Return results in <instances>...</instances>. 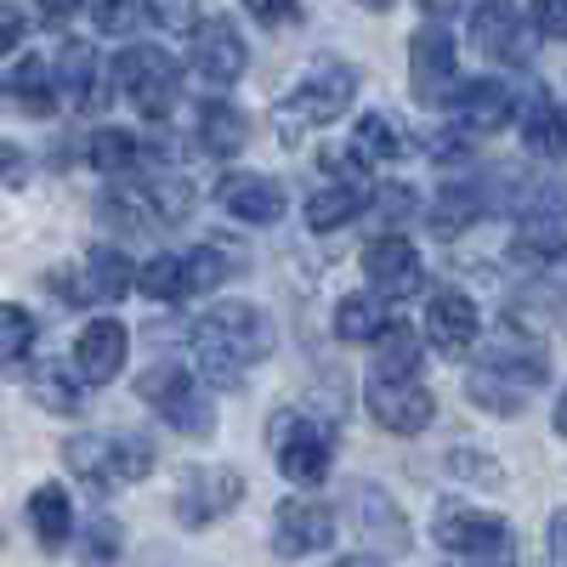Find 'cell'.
<instances>
[{
  "instance_id": "obj_1",
  "label": "cell",
  "mask_w": 567,
  "mask_h": 567,
  "mask_svg": "<svg viewBox=\"0 0 567 567\" xmlns=\"http://www.w3.org/2000/svg\"><path fill=\"white\" fill-rule=\"evenodd\" d=\"M194 352H199L210 381L233 386L250 363H261L272 352V318L250 301H216L194 323Z\"/></svg>"
},
{
  "instance_id": "obj_2",
  "label": "cell",
  "mask_w": 567,
  "mask_h": 567,
  "mask_svg": "<svg viewBox=\"0 0 567 567\" xmlns=\"http://www.w3.org/2000/svg\"><path fill=\"white\" fill-rule=\"evenodd\" d=\"M545 381H550V358H545V347L505 336V341L483 347V363L471 369L465 392H471V403L488 409V414H523V409H528V392L545 386Z\"/></svg>"
},
{
  "instance_id": "obj_3",
  "label": "cell",
  "mask_w": 567,
  "mask_h": 567,
  "mask_svg": "<svg viewBox=\"0 0 567 567\" xmlns=\"http://www.w3.org/2000/svg\"><path fill=\"white\" fill-rule=\"evenodd\" d=\"M63 460L91 488H125V483H142L154 471V443L136 432H85V437L63 443Z\"/></svg>"
},
{
  "instance_id": "obj_4",
  "label": "cell",
  "mask_w": 567,
  "mask_h": 567,
  "mask_svg": "<svg viewBox=\"0 0 567 567\" xmlns=\"http://www.w3.org/2000/svg\"><path fill=\"white\" fill-rule=\"evenodd\" d=\"M267 449H272V465H278L290 483L318 488V483L329 477L336 437H329V425L312 420L307 409H278V414L267 420Z\"/></svg>"
},
{
  "instance_id": "obj_5",
  "label": "cell",
  "mask_w": 567,
  "mask_h": 567,
  "mask_svg": "<svg viewBox=\"0 0 567 567\" xmlns=\"http://www.w3.org/2000/svg\"><path fill=\"white\" fill-rule=\"evenodd\" d=\"M114 80L125 91V103L142 120H165L182 97V63L165 52V45H125L114 58Z\"/></svg>"
},
{
  "instance_id": "obj_6",
  "label": "cell",
  "mask_w": 567,
  "mask_h": 567,
  "mask_svg": "<svg viewBox=\"0 0 567 567\" xmlns=\"http://www.w3.org/2000/svg\"><path fill=\"white\" fill-rule=\"evenodd\" d=\"M136 398L148 403V409H159V420H171L176 432H187V437H210V432H216V409H210L205 386H199L182 363H154V369H142Z\"/></svg>"
},
{
  "instance_id": "obj_7",
  "label": "cell",
  "mask_w": 567,
  "mask_h": 567,
  "mask_svg": "<svg viewBox=\"0 0 567 567\" xmlns=\"http://www.w3.org/2000/svg\"><path fill=\"white\" fill-rule=\"evenodd\" d=\"M432 534L437 545H449L454 556H477V561H494V556H511V523L494 511H477V505H437L432 516Z\"/></svg>"
},
{
  "instance_id": "obj_8",
  "label": "cell",
  "mask_w": 567,
  "mask_h": 567,
  "mask_svg": "<svg viewBox=\"0 0 567 567\" xmlns=\"http://www.w3.org/2000/svg\"><path fill=\"white\" fill-rule=\"evenodd\" d=\"M245 499V477L233 465H194L176 483V523L182 528H210Z\"/></svg>"
},
{
  "instance_id": "obj_9",
  "label": "cell",
  "mask_w": 567,
  "mask_h": 567,
  "mask_svg": "<svg viewBox=\"0 0 567 567\" xmlns=\"http://www.w3.org/2000/svg\"><path fill=\"white\" fill-rule=\"evenodd\" d=\"M352 103H358V69H318L290 91V103H284L278 114H284V131H296V125L341 120Z\"/></svg>"
},
{
  "instance_id": "obj_10",
  "label": "cell",
  "mask_w": 567,
  "mask_h": 567,
  "mask_svg": "<svg viewBox=\"0 0 567 567\" xmlns=\"http://www.w3.org/2000/svg\"><path fill=\"white\" fill-rule=\"evenodd\" d=\"M363 278H369V290H381L386 301L425 296V267H420V256L403 233H374L363 245Z\"/></svg>"
},
{
  "instance_id": "obj_11",
  "label": "cell",
  "mask_w": 567,
  "mask_h": 567,
  "mask_svg": "<svg viewBox=\"0 0 567 567\" xmlns=\"http://www.w3.org/2000/svg\"><path fill=\"white\" fill-rule=\"evenodd\" d=\"M369 414L386 425V432H425V425L437 420V398L425 392L414 374H403V381H381V374H369Z\"/></svg>"
},
{
  "instance_id": "obj_12",
  "label": "cell",
  "mask_w": 567,
  "mask_h": 567,
  "mask_svg": "<svg viewBox=\"0 0 567 567\" xmlns=\"http://www.w3.org/2000/svg\"><path fill=\"white\" fill-rule=\"evenodd\" d=\"M187 58H194V69L210 85H233L245 74V63H250V45L227 18H199L194 34H187Z\"/></svg>"
},
{
  "instance_id": "obj_13",
  "label": "cell",
  "mask_w": 567,
  "mask_h": 567,
  "mask_svg": "<svg viewBox=\"0 0 567 567\" xmlns=\"http://www.w3.org/2000/svg\"><path fill=\"white\" fill-rule=\"evenodd\" d=\"M336 545V511L323 499H284L272 516V550L278 556H318Z\"/></svg>"
},
{
  "instance_id": "obj_14",
  "label": "cell",
  "mask_w": 567,
  "mask_h": 567,
  "mask_svg": "<svg viewBox=\"0 0 567 567\" xmlns=\"http://www.w3.org/2000/svg\"><path fill=\"white\" fill-rule=\"evenodd\" d=\"M347 505H352V516H358V534L369 539V556H403V550H409V523H403L398 499H386V488L352 483Z\"/></svg>"
},
{
  "instance_id": "obj_15",
  "label": "cell",
  "mask_w": 567,
  "mask_h": 567,
  "mask_svg": "<svg viewBox=\"0 0 567 567\" xmlns=\"http://www.w3.org/2000/svg\"><path fill=\"white\" fill-rule=\"evenodd\" d=\"M471 40H477L483 58L511 63V69H523L534 58V40H528V29H523L511 0H483V7L471 12Z\"/></svg>"
},
{
  "instance_id": "obj_16",
  "label": "cell",
  "mask_w": 567,
  "mask_h": 567,
  "mask_svg": "<svg viewBox=\"0 0 567 567\" xmlns=\"http://www.w3.org/2000/svg\"><path fill=\"white\" fill-rule=\"evenodd\" d=\"M125 352H131V329L120 318H91L74 341V369L85 386H109L114 374L125 369Z\"/></svg>"
},
{
  "instance_id": "obj_17",
  "label": "cell",
  "mask_w": 567,
  "mask_h": 567,
  "mask_svg": "<svg viewBox=\"0 0 567 567\" xmlns=\"http://www.w3.org/2000/svg\"><path fill=\"white\" fill-rule=\"evenodd\" d=\"M409 74H414V97L420 103H443L454 85V34L443 23H425L409 40Z\"/></svg>"
},
{
  "instance_id": "obj_18",
  "label": "cell",
  "mask_w": 567,
  "mask_h": 567,
  "mask_svg": "<svg viewBox=\"0 0 567 567\" xmlns=\"http://www.w3.org/2000/svg\"><path fill=\"white\" fill-rule=\"evenodd\" d=\"M425 336L443 358H460L471 341H477V301L465 290H432L425 296Z\"/></svg>"
},
{
  "instance_id": "obj_19",
  "label": "cell",
  "mask_w": 567,
  "mask_h": 567,
  "mask_svg": "<svg viewBox=\"0 0 567 567\" xmlns=\"http://www.w3.org/2000/svg\"><path fill=\"white\" fill-rule=\"evenodd\" d=\"M216 205H221L227 216L250 221V227H272L284 210H290V199H284V187H278L272 176H250V171L227 176V182L216 187Z\"/></svg>"
},
{
  "instance_id": "obj_20",
  "label": "cell",
  "mask_w": 567,
  "mask_h": 567,
  "mask_svg": "<svg viewBox=\"0 0 567 567\" xmlns=\"http://www.w3.org/2000/svg\"><path fill=\"white\" fill-rule=\"evenodd\" d=\"M136 284V267H131V256L125 250H114V245H97L85 261H80V272H74V307H103V301H120L125 290Z\"/></svg>"
},
{
  "instance_id": "obj_21",
  "label": "cell",
  "mask_w": 567,
  "mask_h": 567,
  "mask_svg": "<svg viewBox=\"0 0 567 567\" xmlns=\"http://www.w3.org/2000/svg\"><path fill=\"white\" fill-rule=\"evenodd\" d=\"M516 245L534 256H561L567 250V187H545V194L523 210V227H516Z\"/></svg>"
},
{
  "instance_id": "obj_22",
  "label": "cell",
  "mask_w": 567,
  "mask_h": 567,
  "mask_svg": "<svg viewBox=\"0 0 567 567\" xmlns=\"http://www.w3.org/2000/svg\"><path fill=\"white\" fill-rule=\"evenodd\" d=\"M7 103L12 109H23L29 120H52L58 114V103H63V85H58V74H52V63L45 58H23V63H12V74H7Z\"/></svg>"
},
{
  "instance_id": "obj_23",
  "label": "cell",
  "mask_w": 567,
  "mask_h": 567,
  "mask_svg": "<svg viewBox=\"0 0 567 567\" xmlns=\"http://www.w3.org/2000/svg\"><path fill=\"white\" fill-rule=\"evenodd\" d=\"M454 120L465 125V131H505L511 120H516V97H511V85H499V80H477V85H460L454 91Z\"/></svg>"
},
{
  "instance_id": "obj_24",
  "label": "cell",
  "mask_w": 567,
  "mask_h": 567,
  "mask_svg": "<svg viewBox=\"0 0 567 567\" xmlns=\"http://www.w3.org/2000/svg\"><path fill=\"white\" fill-rule=\"evenodd\" d=\"M523 148L534 159H567V109L550 97V91H534L523 103Z\"/></svg>"
},
{
  "instance_id": "obj_25",
  "label": "cell",
  "mask_w": 567,
  "mask_h": 567,
  "mask_svg": "<svg viewBox=\"0 0 567 567\" xmlns=\"http://www.w3.org/2000/svg\"><path fill=\"white\" fill-rule=\"evenodd\" d=\"M58 85L69 109H97L103 103V63L91 52V40H69L58 52Z\"/></svg>"
},
{
  "instance_id": "obj_26",
  "label": "cell",
  "mask_w": 567,
  "mask_h": 567,
  "mask_svg": "<svg viewBox=\"0 0 567 567\" xmlns=\"http://www.w3.org/2000/svg\"><path fill=\"white\" fill-rule=\"evenodd\" d=\"M136 290L148 301H159V307L194 301V267H187V250L182 256H154L148 267H136Z\"/></svg>"
},
{
  "instance_id": "obj_27",
  "label": "cell",
  "mask_w": 567,
  "mask_h": 567,
  "mask_svg": "<svg viewBox=\"0 0 567 567\" xmlns=\"http://www.w3.org/2000/svg\"><path fill=\"white\" fill-rule=\"evenodd\" d=\"M29 523H34V539H40L45 550L69 545V534H74V505H69V488L40 483V488L29 494Z\"/></svg>"
},
{
  "instance_id": "obj_28",
  "label": "cell",
  "mask_w": 567,
  "mask_h": 567,
  "mask_svg": "<svg viewBox=\"0 0 567 567\" xmlns=\"http://www.w3.org/2000/svg\"><path fill=\"white\" fill-rule=\"evenodd\" d=\"M386 296L381 290H358V296H341L336 307V336L363 347V341H381V329H386Z\"/></svg>"
},
{
  "instance_id": "obj_29",
  "label": "cell",
  "mask_w": 567,
  "mask_h": 567,
  "mask_svg": "<svg viewBox=\"0 0 567 567\" xmlns=\"http://www.w3.org/2000/svg\"><path fill=\"white\" fill-rule=\"evenodd\" d=\"M358 216H363V187H352V182L318 187V194L307 199V227L312 233H336V227H347Z\"/></svg>"
},
{
  "instance_id": "obj_30",
  "label": "cell",
  "mask_w": 567,
  "mask_h": 567,
  "mask_svg": "<svg viewBox=\"0 0 567 567\" xmlns=\"http://www.w3.org/2000/svg\"><path fill=\"white\" fill-rule=\"evenodd\" d=\"M245 136H250V120L233 109V103H205L199 109V142H205V154H239L245 148Z\"/></svg>"
},
{
  "instance_id": "obj_31",
  "label": "cell",
  "mask_w": 567,
  "mask_h": 567,
  "mask_svg": "<svg viewBox=\"0 0 567 567\" xmlns=\"http://www.w3.org/2000/svg\"><path fill=\"white\" fill-rule=\"evenodd\" d=\"M420 358H425V347H420L414 329L409 323H386L381 329V352H374V369L369 374H381V381H403V374L420 369Z\"/></svg>"
},
{
  "instance_id": "obj_32",
  "label": "cell",
  "mask_w": 567,
  "mask_h": 567,
  "mask_svg": "<svg viewBox=\"0 0 567 567\" xmlns=\"http://www.w3.org/2000/svg\"><path fill=\"white\" fill-rule=\"evenodd\" d=\"M352 154L369 159V165H392L403 154V131L392 114H363L358 131H352Z\"/></svg>"
},
{
  "instance_id": "obj_33",
  "label": "cell",
  "mask_w": 567,
  "mask_h": 567,
  "mask_svg": "<svg viewBox=\"0 0 567 567\" xmlns=\"http://www.w3.org/2000/svg\"><path fill=\"white\" fill-rule=\"evenodd\" d=\"M85 159L97 165V171H109V176H125V171L142 165V142L131 131H97V136L85 142Z\"/></svg>"
},
{
  "instance_id": "obj_34",
  "label": "cell",
  "mask_w": 567,
  "mask_h": 567,
  "mask_svg": "<svg viewBox=\"0 0 567 567\" xmlns=\"http://www.w3.org/2000/svg\"><path fill=\"white\" fill-rule=\"evenodd\" d=\"M34 352V312L23 307H0V374L23 369Z\"/></svg>"
},
{
  "instance_id": "obj_35",
  "label": "cell",
  "mask_w": 567,
  "mask_h": 567,
  "mask_svg": "<svg viewBox=\"0 0 567 567\" xmlns=\"http://www.w3.org/2000/svg\"><path fill=\"white\" fill-rule=\"evenodd\" d=\"M34 398L52 409V414H74L85 398H80V381L63 369V363H45V369H34Z\"/></svg>"
},
{
  "instance_id": "obj_36",
  "label": "cell",
  "mask_w": 567,
  "mask_h": 567,
  "mask_svg": "<svg viewBox=\"0 0 567 567\" xmlns=\"http://www.w3.org/2000/svg\"><path fill=\"white\" fill-rule=\"evenodd\" d=\"M477 216H483V194H477V187H449L443 205L432 210L437 233H460L465 221H477Z\"/></svg>"
},
{
  "instance_id": "obj_37",
  "label": "cell",
  "mask_w": 567,
  "mask_h": 567,
  "mask_svg": "<svg viewBox=\"0 0 567 567\" xmlns=\"http://www.w3.org/2000/svg\"><path fill=\"white\" fill-rule=\"evenodd\" d=\"M374 205H381V216L398 227V221H414L420 216V194H414V187H381V194H374Z\"/></svg>"
},
{
  "instance_id": "obj_38",
  "label": "cell",
  "mask_w": 567,
  "mask_h": 567,
  "mask_svg": "<svg viewBox=\"0 0 567 567\" xmlns=\"http://www.w3.org/2000/svg\"><path fill=\"white\" fill-rule=\"evenodd\" d=\"M91 12H97L103 29H131V23L148 18V0H97Z\"/></svg>"
},
{
  "instance_id": "obj_39",
  "label": "cell",
  "mask_w": 567,
  "mask_h": 567,
  "mask_svg": "<svg viewBox=\"0 0 567 567\" xmlns=\"http://www.w3.org/2000/svg\"><path fill=\"white\" fill-rule=\"evenodd\" d=\"M534 29L545 34V40H567V0H534Z\"/></svg>"
},
{
  "instance_id": "obj_40",
  "label": "cell",
  "mask_w": 567,
  "mask_h": 567,
  "mask_svg": "<svg viewBox=\"0 0 567 567\" xmlns=\"http://www.w3.org/2000/svg\"><path fill=\"white\" fill-rule=\"evenodd\" d=\"M250 18L267 23V29H284V23H296L301 18V0H245Z\"/></svg>"
},
{
  "instance_id": "obj_41",
  "label": "cell",
  "mask_w": 567,
  "mask_h": 567,
  "mask_svg": "<svg viewBox=\"0 0 567 567\" xmlns=\"http://www.w3.org/2000/svg\"><path fill=\"white\" fill-rule=\"evenodd\" d=\"M80 545H85V556H120V528L114 523H91L80 534Z\"/></svg>"
},
{
  "instance_id": "obj_42",
  "label": "cell",
  "mask_w": 567,
  "mask_h": 567,
  "mask_svg": "<svg viewBox=\"0 0 567 567\" xmlns=\"http://www.w3.org/2000/svg\"><path fill=\"white\" fill-rule=\"evenodd\" d=\"M23 29H29V18H23V7H0V58L12 52V45L23 40Z\"/></svg>"
},
{
  "instance_id": "obj_43",
  "label": "cell",
  "mask_w": 567,
  "mask_h": 567,
  "mask_svg": "<svg viewBox=\"0 0 567 567\" xmlns=\"http://www.w3.org/2000/svg\"><path fill=\"white\" fill-rule=\"evenodd\" d=\"M29 176V159H23V148H12V142H0V182L7 187H18Z\"/></svg>"
},
{
  "instance_id": "obj_44",
  "label": "cell",
  "mask_w": 567,
  "mask_h": 567,
  "mask_svg": "<svg viewBox=\"0 0 567 567\" xmlns=\"http://www.w3.org/2000/svg\"><path fill=\"white\" fill-rule=\"evenodd\" d=\"M34 7H40V18L52 23V29H63V23H69L80 7H85V0H34Z\"/></svg>"
},
{
  "instance_id": "obj_45",
  "label": "cell",
  "mask_w": 567,
  "mask_h": 567,
  "mask_svg": "<svg viewBox=\"0 0 567 567\" xmlns=\"http://www.w3.org/2000/svg\"><path fill=\"white\" fill-rule=\"evenodd\" d=\"M550 556H556V561H567V511H556V516H550Z\"/></svg>"
},
{
  "instance_id": "obj_46",
  "label": "cell",
  "mask_w": 567,
  "mask_h": 567,
  "mask_svg": "<svg viewBox=\"0 0 567 567\" xmlns=\"http://www.w3.org/2000/svg\"><path fill=\"white\" fill-rule=\"evenodd\" d=\"M550 420H556V437H561V443H567V392H561V398H556V414H550Z\"/></svg>"
},
{
  "instance_id": "obj_47",
  "label": "cell",
  "mask_w": 567,
  "mask_h": 567,
  "mask_svg": "<svg viewBox=\"0 0 567 567\" xmlns=\"http://www.w3.org/2000/svg\"><path fill=\"white\" fill-rule=\"evenodd\" d=\"M420 7H425V12H449V7H454V0H420Z\"/></svg>"
},
{
  "instance_id": "obj_48",
  "label": "cell",
  "mask_w": 567,
  "mask_h": 567,
  "mask_svg": "<svg viewBox=\"0 0 567 567\" xmlns=\"http://www.w3.org/2000/svg\"><path fill=\"white\" fill-rule=\"evenodd\" d=\"M358 7H369V12H386V7H392V0H358Z\"/></svg>"
}]
</instances>
